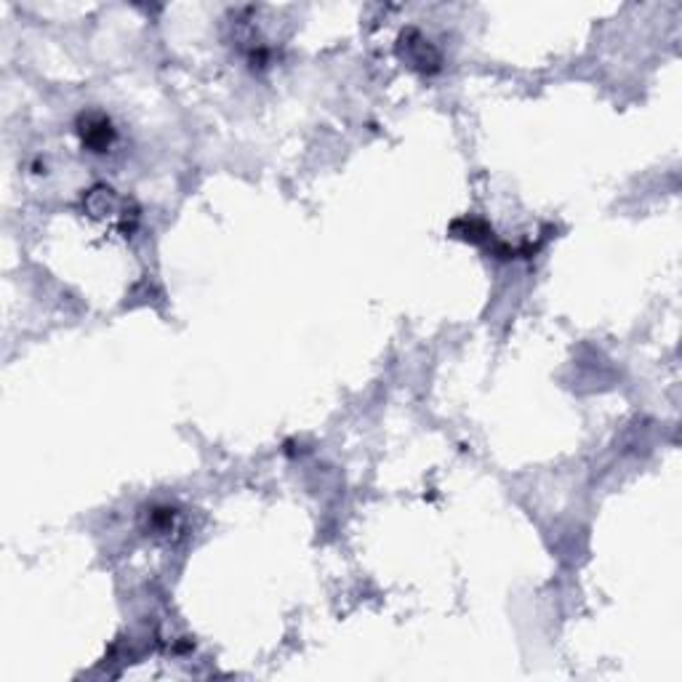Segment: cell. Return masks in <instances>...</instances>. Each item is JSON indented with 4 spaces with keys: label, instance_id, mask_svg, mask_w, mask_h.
Segmentation results:
<instances>
[{
    "label": "cell",
    "instance_id": "cell-1",
    "mask_svg": "<svg viewBox=\"0 0 682 682\" xmlns=\"http://www.w3.org/2000/svg\"><path fill=\"white\" fill-rule=\"evenodd\" d=\"M78 131H80L83 144H86L91 152H107V147H109L112 139H115V129H112L109 118L102 115V112L83 115L80 123H78Z\"/></svg>",
    "mask_w": 682,
    "mask_h": 682
},
{
    "label": "cell",
    "instance_id": "cell-2",
    "mask_svg": "<svg viewBox=\"0 0 682 682\" xmlns=\"http://www.w3.org/2000/svg\"><path fill=\"white\" fill-rule=\"evenodd\" d=\"M416 37V43L410 40V33H403L400 37V43H406V59L410 62V67H418L424 69V72H432V69H438V62H440V57H438V51H432V46H429V40H424L418 33H413Z\"/></svg>",
    "mask_w": 682,
    "mask_h": 682
}]
</instances>
